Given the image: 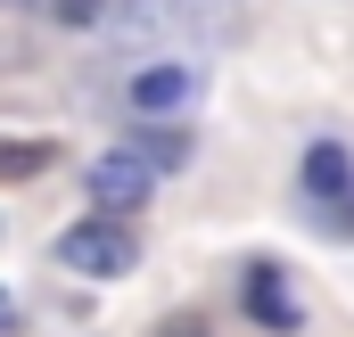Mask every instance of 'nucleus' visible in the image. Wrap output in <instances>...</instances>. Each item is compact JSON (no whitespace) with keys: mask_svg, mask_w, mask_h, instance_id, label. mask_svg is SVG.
Masks as SVG:
<instances>
[{"mask_svg":"<svg viewBox=\"0 0 354 337\" xmlns=\"http://www.w3.org/2000/svg\"><path fill=\"white\" fill-rule=\"evenodd\" d=\"M239 305H248V321L272 337H288L305 321V305H297V288L280 280V263H248V280H239Z\"/></svg>","mask_w":354,"mask_h":337,"instance_id":"20e7f679","label":"nucleus"},{"mask_svg":"<svg viewBox=\"0 0 354 337\" xmlns=\"http://www.w3.org/2000/svg\"><path fill=\"white\" fill-rule=\"evenodd\" d=\"M0 8H8V17H25V8H33V0H0Z\"/></svg>","mask_w":354,"mask_h":337,"instance_id":"ddd939ff","label":"nucleus"},{"mask_svg":"<svg viewBox=\"0 0 354 337\" xmlns=\"http://www.w3.org/2000/svg\"><path fill=\"white\" fill-rule=\"evenodd\" d=\"M58 263L83 271V280H124V271L140 263V239H132V222L91 214V222H75V231H58Z\"/></svg>","mask_w":354,"mask_h":337,"instance_id":"f257e3e1","label":"nucleus"},{"mask_svg":"<svg viewBox=\"0 0 354 337\" xmlns=\"http://www.w3.org/2000/svg\"><path fill=\"white\" fill-rule=\"evenodd\" d=\"M198 90H206L198 58H149V66L124 83V99H132V115H140V124H165V115H181Z\"/></svg>","mask_w":354,"mask_h":337,"instance_id":"7ed1b4c3","label":"nucleus"},{"mask_svg":"<svg viewBox=\"0 0 354 337\" xmlns=\"http://www.w3.org/2000/svg\"><path fill=\"white\" fill-rule=\"evenodd\" d=\"M165 337H206V329H198V321H189V313H181V321H174V329H165Z\"/></svg>","mask_w":354,"mask_h":337,"instance_id":"f8f14e48","label":"nucleus"},{"mask_svg":"<svg viewBox=\"0 0 354 337\" xmlns=\"http://www.w3.org/2000/svg\"><path fill=\"white\" fill-rule=\"evenodd\" d=\"M50 173V140H0V181H33Z\"/></svg>","mask_w":354,"mask_h":337,"instance_id":"6e6552de","label":"nucleus"},{"mask_svg":"<svg viewBox=\"0 0 354 337\" xmlns=\"http://www.w3.org/2000/svg\"><path fill=\"white\" fill-rule=\"evenodd\" d=\"M124 148H132V157H140L149 173H181V165H189V148H198V140H189L181 124H140V132H132Z\"/></svg>","mask_w":354,"mask_h":337,"instance_id":"423d86ee","label":"nucleus"},{"mask_svg":"<svg viewBox=\"0 0 354 337\" xmlns=\"http://www.w3.org/2000/svg\"><path fill=\"white\" fill-rule=\"evenodd\" d=\"M305 189H313L322 206H338V198L354 189V157L338 148V140H313V148H305Z\"/></svg>","mask_w":354,"mask_h":337,"instance_id":"0eeeda50","label":"nucleus"},{"mask_svg":"<svg viewBox=\"0 0 354 337\" xmlns=\"http://www.w3.org/2000/svg\"><path fill=\"white\" fill-rule=\"evenodd\" d=\"M17 321H25V313H17V296L0 288V337H17Z\"/></svg>","mask_w":354,"mask_h":337,"instance_id":"9b49d317","label":"nucleus"},{"mask_svg":"<svg viewBox=\"0 0 354 337\" xmlns=\"http://www.w3.org/2000/svg\"><path fill=\"white\" fill-rule=\"evenodd\" d=\"M322 231H338V239H354V189L338 198V206H330V214H322Z\"/></svg>","mask_w":354,"mask_h":337,"instance_id":"9d476101","label":"nucleus"},{"mask_svg":"<svg viewBox=\"0 0 354 337\" xmlns=\"http://www.w3.org/2000/svg\"><path fill=\"white\" fill-rule=\"evenodd\" d=\"M83 189H91V206H99L107 222H124V214H140V206L157 198V173L140 165L132 148H99L91 173H83Z\"/></svg>","mask_w":354,"mask_h":337,"instance_id":"f03ea898","label":"nucleus"},{"mask_svg":"<svg viewBox=\"0 0 354 337\" xmlns=\"http://www.w3.org/2000/svg\"><path fill=\"white\" fill-rule=\"evenodd\" d=\"M124 17V0H58V25H75V33H107Z\"/></svg>","mask_w":354,"mask_h":337,"instance_id":"1a4fd4ad","label":"nucleus"},{"mask_svg":"<svg viewBox=\"0 0 354 337\" xmlns=\"http://www.w3.org/2000/svg\"><path fill=\"white\" fill-rule=\"evenodd\" d=\"M239 8L248 0H165V17H174L181 33H198V41H231L239 33Z\"/></svg>","mask_w":354,"mask_h":337,"instance_id":"39448f33","label":"nucleus"}]
</instances>
